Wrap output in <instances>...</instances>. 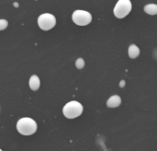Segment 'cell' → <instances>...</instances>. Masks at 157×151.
Listing matches in <instances>:
<instances>
[{
	"instance_id": "1",
	"label": "cell",
	"mask_w": 157,
	"mask_h": 151,
	"mask_svg": "<svg viewBox=\"0 0 157 151\" xmlns=\"http://www.w3.org/2000/svg\"><path fill=\"white\" fill-rule=\"evenodd\" d=\"M37 124L31 118H21L17 121V129L22 136H31L37 131Z\"/></svg>"
},
{
	"instance_id": "2",
	"label": "cell",
	"mask_w": 157,
	"mask_h": 151,
	"mask_svg": "<svg viewBox=\"0 0 157 151\" xmlns=\"http://www.w3.org/2000/svg\"><path fill=\"white\" fill-rule=\"evenodd\" d=\"M63 115L68 119H74L80 116L83 113V106L78 101H73L66 103L63 109Z\"/></svg>"
},
{
	"instance_id": "3",
	"label": "cell",
	"mask_w": 157,
	"mask_h": 151,
	"mask_svg": "<svg viewBox=\"0 0 157 151\" xmlns=\"http://www.w3.org/2000/svg\"><path fill=\"white\" fill-rule=\"evenodd\" d=\"M132 2L131 0H119L113 9L114 15L118 18H123L129 15L132 11Z\"/></svg>"
},
{
	"instance_id": "4",
	"label": "cell",
	"mask_w": 157,
	"mask_h": 151,
	"mask_svg": "<svg viewBox=\"0 0 157 151\" xmlns=\"http://www.w3.org/2000/svg\"><path fill=\"white\" fill-rule=\"evenodd\" d=\"M74 23L78 26H86L92 21V16L89 12L85 10H75L72 15Z\"/></svg>"
},
{
	"instance_id": "5",
	"label": "cell",
	"mask_w": 157,
	"mask_h": 151,
	"mask_svg": "<svg viewBox=\"0 0 157 151\" xmlns=\"http://www.w3.org/2000/svg\"><path fill=\"white\" fill-rule=\"evenodd\" d=\"M56 24V18L52 14L44 13L38 18V25L43 30H52Z\"/></svg>"
},
{
	"instance_id": "6",
	"label": "cell",
	"mask_w": 157,
	"mask_h": 151,
	"mask_svg": "<svg viewBox=\"0 0 157 151\" xmlns=\"http://www.w3.org/2000/svg\"><path fill=\"white\" fill-rule=\"evenodd\" d=\"M121 103V99L120 96L118 95H113L111 96L108 101H107V106L109 108H116V107H119Z\"/></svg>"
},
{
	"instance_id": "7",
	"label": "cell",
	"mask_w": 157,
	"mask_h": 151,
	"mask_svg": "<svg viewBox=\"0 0 157 151\" xmlns=\"http://www.w3.org/2000/svg\"><path fill=\"white\" fill-rule=\"evenodd\" d=\"M29 88H30L32 90H34V91L38 90L39 88H40V81L39 77L36 76V75L31 76L30 78H29Z\"/></svg>"
},
{
	"instance_id": "8",
	"label": "cell",
	"mask_w": 157,
	"mask_h": 151,
	"mask_svg": "<svg viewBox=\"0 0 157 151\" xmlns=\"http://www.w3.org/2000/svg\"><path fill=\"white\" fill-rule=\"evenodd\" d=\"M128 53H129V56H130L132 59H134V58H136V57H138V56L140 55V49H139V47H138L137 45L132 44V45H130V47H129Z\"/></svg>"
},
{
	"instance_id": "9",
	"label": "cell",
	"mask_w": 157,
	"mask_h": 151,
	"mask_svg": "<svg viewBox=\"0 0 157 151\" xmlns=\"http://www.w3.org/2000/svg\"><path fill=\"white\" fill-rule=\"evenodd\" d=\"M144 12L147 13L148 15L155 16L157 15V5L156 4H148L144 6Z\"/></svg>"
},
{
	"instance_id": "10",
	"label": "cell",
	"mask_w": 157,
	"mask_h": 151,
	"mask_svg": "<svg viewBox=\"0 0 157 151\" xmlns=\"http://www.w3.org/2000/svg\"><path fill=\"white\" fill-rule=\"evenodd\" d=\"M75 66L77 69H83L84 66H85V61L83 58H78L76 61H75Z\"/></svg>"
},
{
	"instance_id": "11",
	"label": "cell",
	"mask_w": 157,
	"mask_h": 151,
	"mask_svg": "<svg viewBox=\"0 0 157 151\" xmlns=\"http://www.w3.org/2000/svg\"><path fill=\"white\" fill-rule=\"evenodd\" d=\"M7 25H8L7 20H6V19H1V20H0V30H4L7 27Z\"/></svg>"
},
{
	"instance_id": "12",
	"label": "cell",
	"mask_w": 157,
	"mask_h": 151,
	"mask_svg": "<svg viewBox=\"0 0 157 151\" xmlns=\"http://www.w3.org/2000/svg\"><path fill=\"white\" fill-rule=\"evenodd\" d=\"M125 84H126L125 80H121V84H120V87H121V88H123V87L125 86Z\"/></svg>"
},
{
	"instance_id": "13",
	"label": "cell",
	"mask_w": 157,
	"mask_h": 151,
	"mask_svg": "<svg viewBox=\"0 0 157 151\" xmlns=\"http://www.w3.org/2000/svg\"><path fill=\"white\" fill-rule=\"evenodd\" d=\"M14 6L17 7V6H18V4H17V3H14Z\"/></svg>"
}]
</instances>
